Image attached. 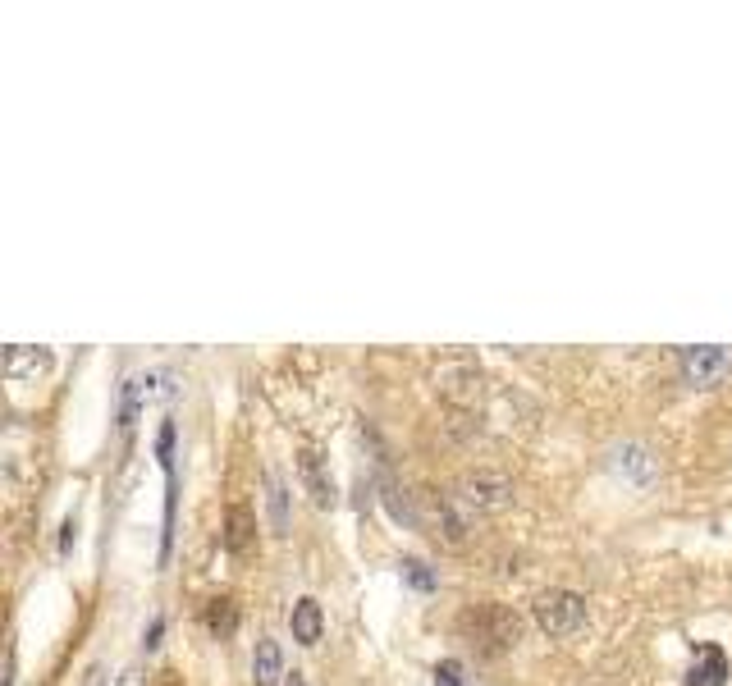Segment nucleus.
Here are the masks:
<instances>
[{"mask_svg": "<svg viewBox=\"0 0 732 686\" xmlns=\"http://www.w3.org/2000/svg\"><path fill=\"white\" fill-rule=\"evenodd\" d=\"M119 686H142V673H138V668H129V673H124V682H119Z\"/></svg>", "mask_w": 732, "mask_h": 686, "instance_id": "dca6fc26", "label": "nucleus"}, {"mask_svg": "<svg viewBox=\"0 0 732 686\" xmlns=\"http://www.w3.org/2000/svg\"><path fill=\"white\" fill-rule=\"evenodd\" d=\"M289 686H307V682H302V673H293V677H289Z\"/></svg>", "mask_w": 732, "mask_h": 686, "instance_id": "f3484780", "label": "nucleus"}, {"mask_svg": "<svg viewBox=\"0 0 732 686\" xmlns=\"http://www.w3.org/2000/svg\"><path fill=\"white\" fill-rule=\"evenodd\" d=\"M449 504L458 513H504L513 504V485L495 472H476V476H463V481L453 485Z\"/></svg>", "mask_w": 732, "mask_h": 686, "instance_id": "f03ea898", "label": "nucleus"}, {"mask_svg": "<svg viewBox=\"0 0 732 686\" xmlns=\"http://www.w3.org/2000/svg\"><path fill=\"white\" fill-rule=\"evenodd\" d=\"M403 577H408L417 590H435V586H440V577H435L426 563H417V558H408V563H403Z\"/></svg>", "mask_w": 732, "mask_h": 686, "instance_id": "ddd939ff", "label": "nucleus"}, {"mask_svg": "<svg viewBox=\"0 0 732 686\" xmlns=\"http://www.w3.org/2000/svg\"><path fill=\"white\" fill-rule=\"evenodd\" d=\"M728 682V654L719 645H700L696 664L687 668V686H723Z\"/></svg>", "mask_w": 732, "mask_h": 686, "instance_id": "39448f33", "label": "nucleus"}, {"mask_svg": "<svg viewBox=\"0 0 732 686\" xmlns=\"http://www.w3.org/2000/svg\"><path fill=\"white\" fill-rule=\"evenodd\" d=\"M225 545L234 549V554H248V545H252V513H248V508H229Z\"/></svg>", "mask_w": 732, "mask_h": 686, "instance_id": "1a4fd4ad", "label": "nucleus"}, {"mask_svg": "<svg viewBox=\"0 0 732 686\" xmlns=\"http://www.w3.org/2000/svg\"><path fill=\"white\" fill-rule=\"evenodd\" d=\"M252 677H257V686H275L284 677L280 641H270V636H261V641H257V654H252Z\"/></svg>", "mask_w": 732, "mask_h": 686, "instance_id": "0eeeda50", "label": "nucleus"}, {"mask_svg": "<svg viewBox=\"0 0 732 686\" xmlns=\"http://www.w3.org/2000/svg\"><path fill=\"white\" fill-rule=\"evenodd\" d=\"M618 467H627L636 481H650V472H655V462L646 458V449H641V444H627V449L618 453Z\"/></svg>", "mask_w": 732, "mask_h": 686, "instance_id": "f8f14e48", "label": "nucleus"}, {"mask_svg": "<svg viewBox=\"0 0 732 686\" xmlns=\"http://www.w3.org/2000/svg\"><path fill=\"white\" fill-rule=\"evenodd\" d=\"M458 632L476 654L499 659V654H508L522 641V618L513 609H504V604H476V609H467L458 618Z\"/></svg>", "mask_w": 732, "mask_h": 686, "instance_id": "f257e3e1", "label": "nucleus"}, {"mask_svg": "<svg viewBox=\"0 0 732 686\" xmlns=\"http://www.w3.org/2000/svg\"><path fill=\"white\" fill-rule=\"evenodd\" d=\"M266 490H270V522H275V531H289V490H284V481L266 476Z\"/></svg>", "mask_w": 732, "mask_h": 686, "instance_id": "9b49d317", "label": "nucleus"}, {"mask_svg": "<svg viewBox=\"0 0 732 686\" xmlns=\"http://www.w3.org/2000/svg\"><path fill=\"white\" fill-rule=\"evenodd\" d=\"M206 627H211V636H220V641H225V636H234V627H238L234 600H225V595H220V600L206 604Z\"/></svg>", "mask_w": 732, "mask_h": 686, "instance_id": "9d476101", "label": "nucleus"}, {"mask_svg": "<svg viewBox=\"0 0 732 686\" xmlns=\"http://www.w3.org/2000/svg\"><path fill=\"white\" fill-rule=\"evenodd\" d=\"M298 472H302V481H307V490H312L316 504L330 508L334 504V481H330V472H325L321 453H316V449H302L298 453Z\"/></svg>", "mask_w": 732, "mask_h": 686, "instance_id": "423d86ee", "label": "nucleus"}, {"mask_svg": "<svg viewBox=\"0 0 732 686\" xmlns=\"http://www.w3.org/2000/svg\"><path fill=\"white\" fill-rule=\"evenodd\" d=\"M289 622H293V636H298L302 645H316V641H321L325 618H321V604H316V600H298V604H293Z\"/></svg>", "mask_w": 732, "mask_h": 686, "instance_id": "6e6552de", "label": "nucleus"}, {"mask_svg": "<svg viewBox=\"0 0 732 686\" xmlns=\"http://www.w3.org/2000/svg\"><path fill=\"white\" fill-rule=\"evenodd\" d=\"M161 632H165V622L156 618V622H151V632H147V645H156V641H161Z\"/></svg>", "mask_w": 732, "mask_h": 686, "instance_id": "2eb2a0df", "label": "nucleus"}, {"mask_svg": "<svg viewBox=\"0 0 732 686\" xmlns=\"http://www.w3.org/2000/svg\"><path fill=\"white\" fill-rule=\"evenodd\" d=\"M435 686H463V664H458V659L435 664Z\"/></svg>", "mask_w": 732, "mask_h": 686, "instance_id": "4468645a", "label": "nucleus"}, {"mask_svg": "<svg viewBox=\"0 0 732 686\" xmlns=\"http://www.w3.org/2000/svg\"><path fill=\"white\" fill-rule=\"evenodd\" d=\"M536 622L545 636H572L586 627V600L572 590H545L536 600Z\"/></svg>", "mask_w": 732, "mask_h": 686, "instance_id": "7ed1b4c3", "label": "nucleus"}, {"mask_svg": "<svg viewBox=\"0 0 732 686\" xmlns=\"http://www.w3.org/2000/svg\"><path fill=\"white\" fill-rule=\"evenodd\" d=\"M732 371L728 348H682V376L687 385H719Z\"/></svg>", "mask_w": 732, "mask_h": 686, "instance_id": "20e7f679", "label": "nucleus"}]
</instances>
